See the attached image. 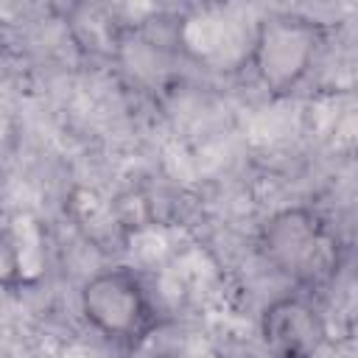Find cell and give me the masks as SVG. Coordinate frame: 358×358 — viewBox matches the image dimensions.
Wrapping results in <instances>:
<instances>
[{
	"instance_id": "277c9868",
	"label": "cell",
	"mask_w": 358,
	"mask_h": 358,
	"mask_svg": "<svg viewBox=\"0 0 358 358\" xmlns=\"http://www.w3.org/2000/svg\"><path fill=\"white\" fill-rule=\"evenodd\" d=\"M257 330L271 358H316L327 344V322L322 310L299 294L271 299L260 310Z\"/></svg>"
},
{
	"instance_id": "3957f363",
	"label": "cell",
	"mask_w": 358,
	"mask_h": 358,
	"mask_svg": "<svg viewBox=\"0 0 358 358\" xmlns=\"http://www.w3.org/2000/svg\"><path fill=\"white\" fill-rule=\"evenodd\" d=\"M84 322L106 341L134 347L157 324V308L134 268L115 266L95 271L78 291Z\"/></svg>"
},
{
	"instance_id": "6da1fadb",
	"label": "cell",
	"mask_w": 358,
	"mask_h": 358,
	"mask_svg": "<svg viewBox=\"0 0 358 358\" xmlns=\"http://www.w3.org/2000/svg\"><path fill=\"white\" fill-rule=\"evenodd\" d=\"M266 263L302 288H319L336 277L341 246L330 224L310 207H285L266 218L260 229Z\"/></svg>"
},
{
	"instance_id": "7a4b0ae2",
	"label": "cell",
	"mask_w": 358,
	"mask_h": 358,
	"mask_svg": "<svg viewBox=\"0 0 358 358\" xmlns=\"http://www.w3.org/2000/svg\"><path fill=\"white\" fill-rule=\"evenodd\" d=\"M322 39V22L294 11H271L255 25L249 64L271 95H285L310 73Z\"/></svg>"
}]
</instances>
